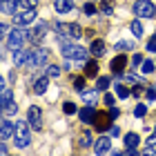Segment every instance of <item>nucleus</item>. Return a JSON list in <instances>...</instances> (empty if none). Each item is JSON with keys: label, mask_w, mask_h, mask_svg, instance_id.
<instances>
[{"label": "nucleus", "mask_w": 156, "mask_h": 156, "mask_svg": "<svg viewBox=\"0 0 156 156\" xmlns=\"http://www.w3.org/2000/svg\"><path fill=\"white\" fill-rule=\"evenodd\" d=\"M29 120H16V129H13V143L18 147H29L31 143V129Z\"/></svg>", "instance_id": "1"}, {"label": "nucleus", "mask_w": 156, "mask_h": 156, "mask_svg": "<svg viewBox=\"0 0 156 156\" xmlns=\"http://www.w3.org/2000/svg\"><path fill=\"white\" fill-rule=\"evenodd\" d=\"M60 42H62V56H65V60H85L87 58V49H83L78 45H72V42H67L65 38Z\"/></svg>", "instance_id": "2"}, {"label": "nucleus", "mask_w": 156, "mask_h": 156, "mask_svg": "<svg viewBox=\"0 0 156 156\" xmlns=\"http://www.w3.org/2000/svg\"><path fill=\"white\" fill-rule=\"evenodd\" d=\"M54 29L60 34V36H69V38H80V36H85V29L80 25H76V23H72V25H62V23H56L54 25Z\"/></svg>", "instance_id": "3"}, {"label": "nucleus", "mask_w": 156, "mask_h": 156, "mask_svg": "<svg viewBox=\"0 0 156 156\" xmlns=\"http://www.w3.org/2000/svg\"><path fill=\"white\" fill-rule=\"evenodd\" d=\"M134 13H136L138 18H154L156 7H154L152 0H138V2H134Z\"/></svg>", "instance_id": "4"}, {"label": "nucleus", "mask_w": 156, "mask_h": 156, "mask_svg": "<svg viewBox=\"0 0 156 156\" xmlns=\"http://www.w3.org/2000/svg\"><path fill=\"white\" fill-rule=\"evenodd\" d=\"M25 40H29V31H25V29H13L9 34V49L11 51H16V49H23L25 45Z\"/></svg>", "instance_id": "5"}, {"label": "nucleus", "mask_w": 156, "mask_h": 156, "mask_svg": "<svg viewBox=\"0 0 156 156\" xmlns=\"http://www.w3.org/2000/svg\"><path fill=\"white\" fill-rule=\"evenodd\" d=\"M36 18H38L36 9H23L20 13H16V16H13V23H16L18 27H25V25L36 23Z\"/></svg>", "instance_id": "6"}, {"label": "nucleus", "mask_w": 156, "mask_h": 156, "mask_svg": "<svg viewBox=\"0 0 156 156\" xmlns=\"http://www.w3.org/2000/svg\"><path fill=\"white\" fill-rule=\"evenodd\" d=\"M49 58V51L45 47H34L31 49V58H29V65L31 67H40V65H45Z\"/></svg>", "instance_id": "7"}, {"label": "nucleus", "mask_w": 156, "mask_h": 156, "mask_svg": "<svg viewBox=\"0 0 156 156\" xmlns=\"http://www.w3.org/2000/svg\"><path fill=\"white\" fill-rule=\"evenodd\" d=\"M27 120H29V125L34 127V129H40L42 127V112H40V107H36V105H31L29 107V112H27Z\"/></svg>", "instance_id": "8"}, {"label": "nucleus", "mask_w": 156, "mask_h": 156, "mask_svg": "<svg viewBox=\"0 0 156 156\" xmlns=\"http://www.w3.org/2000/svg\"><path fill=\"white\" fill-rule=\"evenodd\" d=\"M112 118L109 114H105V112H96V118H94V127L98 132H107L109 129V123H112Z\"/></svg>", "instance_id": "9"}, {"label": "nucleus", "mask_w": 156, "mask_h": 156, "mask_svg": "<svg viewBox=\"0 0 156 156\" xmlns=\"http://www.w3.org/2000/svg\"><path fill=\"white\" fill-rule=\"evenodd\" d=\"M13 129H16V123H11V120H7V118L0 120V138L2 140L13 138Z\"/></svg>", "instance_id": "10"}, {"label": "nucleus", "mask_w": 156, "mask_h": 156, "mask_svg": "<svg viewBox=\"0 0 156 156\" xmlns=\"http://www.w3.org/2000/svg\"><path fill=\"white\" fill-rule=\"evenodd\" d=\"M29 58H31V49H16V51H13V62H16L18 67L29 65Z\"/></svg>", "instance_id": "11"}, {"label": "nucleus", "mask_w": 156, "mask_h": 156, "mask_svg": "<svg viewBox=\"0 0 156 156\" xmlns=\"http://www.w3.org/2000/svg\"><path fill=\"white\" fill-rule=\"evenodd\" d=\"M78 116H80V123H94V118H96L94 105H87V107H83L80 112H78Z\"/></svg>", "instance_id": "12"}, {"label": "nucleus", "mask_w": 156, "mask_h": 156, "mask_svg": "<svg viewBox=\"0 0 156 156\" xmlns=\"http://www.w3.org/2000/svg\"><path fill=\"white\" fill-rule=\"evenodd\" d=\"M109 150H112V143H109L107 136H101V138L94 143V152H96V154H107Z\"/></svg>", "instance_id": "13"}, {"label": "nucleus", "mask_w": 156, "mask_h": 156, "mask_svg": "<svg viewBox=\"0 0 156 156\" xmlns=\"http://www.w3.org/2000/svg\"><path fill=\"white\" fill-rule=\"evenodd\" d=\"M125 67H127V56H125V54H118L116 58L112 60V72H114V74H120Z\"/></svg>", "instance_id": "14"}, {"label": "nucleus", "mask_w": 156, "mask_h": 156, "mask_svg": "<svg viewBox=\"0 0 156 156\" xmlns=\"http://www.w3.org/2000/svg\"><path fill=\"white\" fill-rule=\"evenodd\" d=\"M2 13H7V16H16V9H20V2L18 0H2Z\"/></svg>", "instance_id": "15"}, {"label": "nucleus", "mask_w": 156, "mask_h": 156, "mask_svg": "<svg viewBox=\"0 0 156 156\" xmlns=\"http://www.w3.org/2000/svg\"><path fill=\"white\" fill-rule=\"evenodd\" d=\"M45 31H47V25H40L36 29H31L29 31V40L34 45H38V42H42V38H45Z\"/></svg>", "instance_id": "16"}, {"label": "nucleus", "mask_w": 156, "mask_h": 156, "mask_svg": "<svg viewBox=\"0 0 156 156\" xmlns=\"http://www.w3.org/2000/svg\"><path fill=\"white\" fill-rule=\"evenodd\" d=\"M89 51H91V56H96V58H101V56H105V40L96 38L94 42H91Z\"/></svg>", "instance_id": "17"}, {"label": "nucleus", "mask_w": 156, "mask_h": 156, "mask_svg": "<svg viewBox=\"0 0 156 156\" xmlns=\"http://www.w3.org/2000/svg\"><path fill=\"white\" fill-rule=\"evenodd\" d=\"M54 7H56L58 13H67V11L74 9V2L72 0H54Z\"/></svg>", "instance_id": "18"}, {"label": "nucleus", "mask_w": 156, "mask_h": 156, "mask_svg": "<svg viewBox=\"0 0 156 156\" xmlns=\"http://www.w3.org/2000/svg\"><path fill=\"white\" fill-rule=\"evenodd\" d=\"M47 87H49V76H42L34 83V94H45Z\"/></svg>", "instance_id": "19"}, {"label": "nucleus", "mask_w": 156, "mask_h": 156, "mask_svg": "<svg viewBox=\"0 0 156 156\" xmlns=\"http://www.w3.org/2000/svg\"><path fill=\"white\" fill-rule=\"evenodd\" d=\"M80 96H83V101L87 103V105H96V101H98V89H83L80 91Z\"/></svg>", "instance_id": "20"}, {"label": "nucleus", "mask_w": 156, "mask_h": 156, "mask_svg": "<svg viewBox=\"0 0 156 156\" xmlns=\"http://www.w3.org/2000/svg\"><path fill=\"white\" fill-rule=\"evenodd\" d=\"M83 74L87 76V78H96V76H98V62H96V60H89L87 65H85Z\"/></svg>", "instance_id": "21"}, {"label": "nucleus", "mask_w": 156, "mask_h": 156, "mask_svg": "<svg viewBox=\"0 0 156 156\" xmlns=\"http://www.w3.org/2000/svg\"><path fill=\"white\" fill-rule=\"evenodd\" d=\"M140 143V138H138V134H134V132H129L125 136V147L127 150H136V145Z\"/></svg>", "instance_id": "22"}, {"label": "nucleus", "mask_w": 156, "mask_h": 156, "mask_svg": "<svg viewBox=\"0 0 156 156\" xmlns=\"http://www.w3.org/2000/svg\"><path fill=\"white\" fill-rule=\"evenodd\" d=\"M16 112H18V105L13 103V101H9V103L2 105V114H5V116H13Z\"/></svg>", "instance_id": "23"}, {"label": "nucleus", "mask_w": 156, "mask_h": 156, "mask_svg": "<svg viewBox=\"0 0 156 156\" xmlns=\"http://www.w3.org/2000/svg\"><path fill=\"white\" fill-rule=\"evenodd\" d=\"M116 96L118 98H127V96H132V89L127 87V85L120 83V85H116Z\"/></svg>", "instance_id": "24"}, {"label": "nucleus", "mask_w": 156, "mask_h": 156, "mask_svg": "<svg viewBox=\"0 0 156 156\" xmlns=\"http://www.w3.org/2000/svg\"><path fill=\"white\" fill-rule=\"evenodd\" d=\"M129 27H132V34H134V36H136V38H140V36H143V34H145L143 25H140V20H134V23H132Z\"/></svg>", "instance_id": "25"}, {"label": "nucleus", "mask_w": 156, "mask_h": 156, "mask_svg": "<svg viewBox=\"0 0 156 156\" xmlns=\"http://www.w3.org/2000/svg\"><path fill=\"white\" fill-rule=\"evenodd\" d=\"M11 101V89L7 87V83L2 80V96H0V105H5V103H9Z\"/></svg>", "instance_id": "26"}, {"label": "nucleus", "mask_w": 156, "mask_h": 156, "mask_svg": "<svg viewBox=\"0 0 156 156\" xmlns=\"http://www.w3.org/2000/svg\"><path fill=\"white\" fill-rule=\"evenodd\" d=\"M91 143H94V140H91L89 129H83V132H80V145H83V147H89Z\"/></svg>", "instance_id": "27"}, {"label": "nucleus", "mask_w": 156, "mask_h": 156, "mask_svg": "<svg viewBox=\"0 0 156 156\" xmlns=\"http://www.w3.org/2000/svg\"><path fill=\"white\" fill-rule=\"evenodd\" d=\"M101 11L105 16H109V13L114 11V2H112V0H101Z\"/></svg>", "instance_id": "28"}, {"label": "nucleus", "mask_w": 156, "mask_h": 156, "mask_svg": "<svg viewBox=\"0 0 156 156\" xmlns=\"http://www.w3.org/2000/svg\"><path fill=\"white\" fill-rule=\"evenodd\" d=\"M85 78H87L85 74H83V76H74V87H76L78 91H83V89H85Z\"/></svg>", "instance_id": "29"}, {"label": "nucleus", "mask_w": 156, "mask_h": 156, "mask_svg": "<svg viewBox=\"0 0 156 156\" xmlns=\"http://www.w3.org/2000/svg\"><path fill=\"white\" fill-rule=\"evenodd\" d=\"M107 87H109V78H107V76L98 78V83H96V89H98V91H105Z\"/></svg>", "instance_id": "30"}, {"label": "nucleus", "mask_w": 156, "mask_h": 156, "mask_svg": "<svg viewBox=\"0 0 156 156\" xmlns=\"http://www.w3.org/2000/svg\"><path fill=\"white\" fill-rule=\"evenodd\" d=\"M47 76H49V78L60 76V67H58V65H47Z\"/></svg>", "instance_id": "31"}, {"label": "nucleus", "mask_w": 156, "mask_h": 156, "mask_svg": "<svg viewBox=\"0 0 156 156\" xmlns=\"http://www.w3.org/2000/svg\"><path fill=\"white\" fill-rule=\"evenodd\" d=\"M62 112H65V114H69V116H72V114H76L78 109H76V105H74L72 101H67L65 105H62Z\"/></svg>", "instance_id": "32"}, {"label": "nucleus", "mask_w": 156, "mask_h": 156, "mask_svg": "<svg viewBox=\"0 0 156 156\" xmlns=\"http://www.w3.org/2000/svg\"><path fill=\"white\" fill-rule=\"evenodd\" d=\"M20 2V9H34L36 7V0H18Z\"/></svg>", "instance_id": "33"}, {"label": "nucleus", "mask_w": 156, "mask_h": 156, "mask_svg": "<svg viewBox=\"0 0 156 156\" xmlns=\"http://www.w3.org/2000/svg\"><path fill=\"white\" fill-rule=\"evenodd\" d=\"M145 114H147V107H145V105H143V103L136 105V109H134V116H138V118H140V116H145Z\"/></svg>", "instance_id": "34"}, {"label": "nucleus", "mask_w": 156, "mask_h": 156, "mask_svg": "<svg viewBox=\"0 0 156 156\" xmlns=\"http://www.w3.org/2000/svg\"><path fill=\"white\" fill-rule=\"evenodd\" d=\"M154 72V62L152 60H143V74H152Z\"/></svg>", "instance_id": "35"}, {"label": "nucleus", "mask_w": 156, "mask_h": 156, "mask_svg": "<svg viewBox=\"0 0 156 156\" xmlns=\"http://www.w3.org/2000/svg\"><path fill=\"white\" fill-rule=\"evenodd\" d=\"M143 89H145V87H143V85H140V83H138V85H134V87H132V96L140 98V94H143Z\"/></svg>", "instance_id": "36"}, {"label": "nucleus", "mask_w": 156, "mask_h": 156, "mask_svg": "<svg viewBox=\"0 0 156 156\" xmlns=\"http://www.w3.org/2000/svg\"><path fill=\"white\" fill-rule=\"evenodd\" d=\"M116 49H118V51H123V49H132V42L129 40H120V42H116Z\"/></svg>", "instance_id": "37"}, {"label": "nucleus", "mask_w": 156, "mask_h": 156, "mask_svg": "<svg viewBox=\"0 0 156 156\" xmlns=\"http://www.w3.org/2000/svg\"><path fill=\"white\" fill-rule=\"evenodd\" d=\"M83 11H85V13H87V16H94V13H96V7H94V5H91V2H87V5H85V7H83Z\"/></svg>", "instance_id": "38"}, {"label": "nucleus", "mask_w": 156, "mask_h": 156, "mask_svg": "<svg viewBox=\"0 0 156 156\" xmlns=\"http://www.w3.org/2000/svg\"><path fill=\"white\" fill-rule=\"evenodd\" d=\"M147 147H156V129L152 132V136L147 138Z\"/></svg>", "instance_id": "39"}, {"label": "nucleus", "mask_w": 156, "mask_h": 156, "mask_svg": "<svg viewBox=\"0 0 156 156\" xmlns=\"http://www.w3.org/2000/svg\"><path fill=\"white\" fill-rule=\"evenodd\" d=\"M132 62H134V65L138 67L140 62H143V56H140V54H134V56H132Z\"/></svg>", "instance_id": "40"}, {"label": "nucleus", "mask_w": 156, "mask_h": 156, "mask_svg": "<svg viewBox=\"0 0 156 156\" xmlns=\"http://www.w3.org/2000/svg\"><path fill=\"white\" fill-rule=\"evenodd\" d=\"M109 116H112V118H118V116H120V109H118V107H112V109H109Z\"/></svg>", "instance_id": "41"}, {"label": "nucleus", "mask_w": 156, "mask_h": 156, "mask_svg": "<svg viewBox=\"0 0 156 156\" xmlns=\"http://www.w3.org/2000/svg\"><path fill=\"white\" fill-rule=\"evenodd\" d=\"M147 49H150V51H156V36H154L150 42H147Z\"/></svg>", "instance_id": "42"}, {"label": "nucleus", "mask_w": 156, "mask_h": 156, "mask_svg": "<svg viewBox=\"0 0 156 156\" xmlns=\"http://www.w3.org/2000/svg\"><path fill=\"white\" fill-rule=\"evenodd\" d=\"M105 105H114V96L112 94H105Z\"/></svg>", "instance_id": "43"}, {"label": "nucleus", "mask_w": 156, "mask_h": 156, "mask_svg": "<svg viewBox=\"0 0 156 156\" xmlns=\"http://www.w3.org/2000/svg\"><path fill=\"white\" fill-rule=\"evenodd\" d=\"M145 94H147V98H150V101H152V98H156V89H147Z\"/></svg>", "instance_id": "44"}, {"label": "nucleus", "mask_w": 156, "mask_h": 156, "mask_svg": "<svg viewBox=\"0 0 156 156\" xmlns=\"http://www.w3.org/2000/svg\"><path fill=\"white\" fill-rule=\"evenodd\" d=\"M7 31H9V27L2 23V25H0V34H2V36H7Z\"/></svg>", "instance_id": "45"}]
</instances>
